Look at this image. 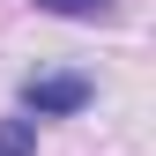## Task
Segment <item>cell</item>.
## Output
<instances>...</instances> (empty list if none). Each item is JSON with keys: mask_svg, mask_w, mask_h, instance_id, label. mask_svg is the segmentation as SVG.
Masks as SVG:
<instances>
[{"mask_svg": "<svg viewBox=\"0 0 156 156\" xmlns=\"http://www.w3.org/2000/svg\"><path fill=\"white\" fill-rule=\"evenodd\" d=\"M82 104H89L82 74H30L23 82V112H37V119H60V112H82Z\"/></svg>", "mask_w": 156, "mask_h": 156, "instance_id": "6da1fadb", "label": "cell"}, {"mask_svg": "<svg viewBox=\"0 0 156 156\" xmlns=\"http://www.w3.org/2000/svg\"><path fill=\"white\" fill-rule=\"evenodd\" d=\"M37 8H45V15H74V23H104L119 0H37Z\"/></svg>", "mask_w": 156, "mask_h": 156, "instance_id": "7a4b0ae2", "label": "cell"}, {"mask_svg": "<svg viewBox=\"0 0 156 156\" xmlns=\"http://www.w3.org/2000/svg\"><path fill=\"white\" fill-rule=\"evenodd\" d=\"M0 156H37V126L30 119H0Z\"/></svg>", "mask_w": 156, "mask_h": 156, "instance_id": "3957f363", "label": "cell"}]
</instances>
